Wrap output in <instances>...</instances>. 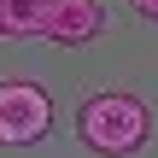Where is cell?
Masks as SVG:
<instances>
[{
  "mask_svg": "<svg viewBox=\"0 0 158 158\" xmlns=\"http://www.w3.org/2000/svg\"><path fill=\"white\" fill-rule=\"evenodd\" d=\"M76 135H82V147H94L100 158H129V152L147 147L152 111H147V100H135V94H123V88H106V94H88V100H82Z\"/></svg>",
  "mask_w": 158,
  "mask_h": 158,
  "instance_id": "obj_1",
  "label": "cell"
},
{
  "mask_svg": "<svg viewBox=\"0 0 158 158\" xmlns=\"http://www.w3.org/2000/svg\"><path fill=\"white\" fill-rule=\"evenodd\" d=\"M6 35H41L59 47H88L100 35V6L94 0H0Z\"/></svg>",
  "mask_w": 158,
  "mask_h": 158,
  "instance_id": "obj_2",
  "label": "cell"
},
{
  "mask_svg": "<svg viewBox=\"0 0 158 158\" xmlns=\"http://www.w3.org/2000/svg\"><path fill=\"white\" fill-rule=\"evenodd\" d=\"M53 129V100L41 82H0V147H35Z\"/></svg>",
  "mask_w": 158,
  "mask_h": 158,
  "instance_id": "obj_3",
  "label": "cell"
},
{
  "mask_svg": "<svg viewBox=\"0 0 158 158\" xmlns=\"http://www.w3.org/2000/svg\"><path fill=\"white\" fill-rule=\"evenodd\" d=\"M135 12L141 18H158V0H135Z\"/></svg>",
  "mask_w": 158,
  "mask_h": 158,
  "instance_id": "obj_4",
  "label": "cell"
},
{
  "mask_svg": "<svg viewBox=\"0 0 158 158\" xmlns=\"http://www.w3.org/2000/svg\"><path fill=\"white\" fill-rule=\"evenodd\" d=\"M0 35H6V23H0Z\"/></svg>",
  "mask_w": 158,
  "mask_h": 158,
  "instance_id": "obj_5",
  "label": "cell"
}]
</instances>
